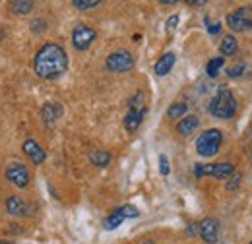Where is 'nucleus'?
<instances>
[{
    "mask_svg": "<svg viewBox=\"0 0 252 244\" xmlns=\"http://www.w3.org/2000/svg\"><path fill=\"white\" fill-rule=\"evenodd\" d=\"M196 233H198V225H194V223H190V225H189V229H187V235H189V237H194Z\"/></svg>",
    "mask_w": 252,
    "mask_h": 244,
    "instance_id": "30",
    "label": "nucleus"
},
{
    "mask_svg": "<svg viewBox=\"0 0 252 244\" xmlns=\"http://www.w3.org/2000/svg\"><path fill=\"white\" fill-rule=\"evenodd\" d=\"M223 144V132L220 128L204 130L196 140V153L202 157H214L218 155Z\"/></svg>",
    "mask_w": 252,
    "mask_h": 244,
    "instance_id": "3",
    "label": "nucleus"
},
{
    "mask_svg": "<svg viewBox=\"0 0 252 244\" xmlns=\"http://www.w3.org/2000/svg\"><path fill=\"white\" fill-rule=\"evenodd\" d=\"M22 150H24V153L28 155V159L32 161L33 165H41V163L45 161V157H47L45 152H43V148H41L35 140H26Z\"/></svg>",
    "mask_w": 252,
    "mask_h": 244,
    "instance_id": "11",
    "label": "nucleus"
},
{
    "mask_svg": "<svg viewBox=\"0 0 252 244\" xmlns=\"http://www.w3.org/2000/svg\"><path fill=\"white\" fill-rule=\"evenodd\" d=\"M63 117V105L61 103H45L41 109V119L47 124H55Z\"/></svg>",
    "mask_w": 252,
    "mask_h": 244,
    "instance_id": "12",
    "label": "nucleus"
},
{
    "mask_svg": "<svg viewBox=\"0 0 252 244\" xmlns=\"http://www.w3.org/2000/svg\"><path fill=\"white\" fill-rule=\"evenodd\" d=\"M105 66H107V70H109V72L123 74V72H128V70H132V68H134V57H132V53H130V51L121 49V51H115V53H111V55L107 57Z\"/></svg>",
    "mask_w": 252,
    "mask_h": 244,
    "instance_id": "4",
    "label": "nucleus"
},
{
    "mask_svg": "<svg viewBox=\"0 0 252 244\" xmlns=\"http://www.w3.org/2000/svg\"><path fill=\"white\" fill-rule=\"evenodd\" d=\"M187 4H190V6H204V4H208V0H187Z\"/></svg>",
    "mask_w": 252,
    "mask_h": 244,
    "instance_id": "31",
    "label": "nucleus"
},
{
    "mask_svg": "<svg viewBox=\"0 0 252 244\" xmlns=\"http://www.w3.org/2000/svg\"><path fill=\"white\" fill-rule=\"evenodd\" d=\"M68 70V55L59 43H45L33 57V72L41 80H57Z\"/></svg>",
    "mask_w": 252,
    "mask_h": 244,
    "instance_id": "1",
    "label": "nucleus"
},
{
    "mask_svg": "<svg viewBox=\"0 0 252 244\" xmlns=\"http://www.w3.org/2000/svg\"><path fill=\"white\" fill-rule=\"evenodd\" d=\"M225 64V59H221V57H216V59H212V61L208 62V66H206V72H208V76L210 78H216L218 74H220L221 66Z\"/></svg>",
    "mask_w": 252,
    "mask_h": 244,
    "instance_id": "21",
    "label": "nucleus"
},
{
    "mask_svg": "<svg viewBox=\"0 0 252 244\" xmlns=\"http://www.w3.org/2000/svg\"><path fill=\"white\" fill-rule=\"evenodd\" d=\"M235 173L233 163H212V165H194V175L200 177H214V179H229Z\"/></svg>",
    "mask_w": 252,
    "mask_h": 244,
    "instance_id": "5",
    "label": "nucleus"
},
{
    "mask_svg": "<svg viewBox=\"0 0 252 244\" xmlns=\"http://www.w3.org/2000/svg\"><path fill=\"white\" fill-rule=\"evenodd\" d=\"M175 61H177V57H175V53H165L158 62H156V66H154V72L158 74V76H167L169 72H171V68L175 66Z\"/></svg>",
    "mask_w": 252,
    "mask_h": 244,
    "instance_id": "15",
    "label": "nucleus"
},
{
    "mask_svg": "<svg viewBox=\"0 0 252 244\" xmlns=\"http://www.w3.org/2000/svg\"><path fill=\"white\" fill-rule=\"evenodd\" d=\"M165 26H167V30L173 31L175 28H177V26H179V16H177V14H173V16L167 20V24H165Z\"/></svg>",
    "mask_w": 252,
    "mask_h": 244,
    "instance_id": "28",
    "label": "nucleus"
},
{
    "mask_svg": "<svg viewBox=\"0 0 252 244\" xmlns=\"http://www.w3.org/2000/svg\"><path fill=\"white\" fill-rule=\"evenodd\" d=\"M159 173H161L163 177H167V175L171 173V167H169V159H167V155H159Z\"/></svg>",
    "mask_w": 252,
    "mask_h": 244,
    "instance_id": "25",
    "label": "nucleus"
},
{
    "mask_svg": "<svg viewBox=\"0 0 252 244\" xmlns=\"http://www.w3.org/2000/svg\"><path fill=\"white\" fill-rule=\"evenodd\" d=\"M198 126H200V119H198L196 115H187V117H183V119L179 121L177 132H179L181 136H190Z\"/></svg>",
    "mask_w": 252,
    "mask_h": 244,
    "instance_id": "14",
    "label": "nucleus"
},
{
    "mask_svg": "<svg viewBox=\"0 0 252 244\" xmlns=\"http://www.w3.org/2000/svg\"><path fill=\"white\" fill-rule=\"evenodd\" d=\"M227 26L231 28L233 31H249L252 30V18L249 14V10H235L227 16Z\"/></svg>",
    "mask_w": 252,
    "mask_h": 244,
    "instance_id": "9",
    "label": "nucleus"
},
{
    "mask_svg": "<svg viewBox=\"0 0 252 244\" xmlns=\"http://www.w3.org/2000/svg\"><path fill=\"white\" fill-rule=\"evenodd\" d=\"M198 233L202 237V241L206 244H216L218 243V237H220V223L218 219H212V217H206L198 223Z\"/></svg>",
    "mask_w": 252,
    "mask_h": 244,
    "instance_id": "8",
    "label": "nucleus"
},
{
    "mask_svg": "<svg viewBox=\"0 0 252 244\" xmlns=\"http://www.w3.org/2000/svg\"><path fill=\"white\" fill-rule=\"evenodd\" d=\"M0 244H12V243H8V241H0Z\"/></svg>",
    "mask_w": 252,
    "mask_h": 244,
    "instance_id": "33",
    "label": "nucleus"
},
{
    "mask_svg": "<svg viewBox=\"0 0 252 244\" xmlns=\"http://www.w3.org/2000/svg\"><path fill=\"white\" fill-rule=\"evenodd\" d=\"M146 117V107H130L125 117V128L128 132H136Z\"/></svg>",
    "mask_w": 252,
    "mask_h": 244,
    "instance_id": "10",
    "label": "nucleus"
},
{
    "mask_svg": "<svg viewBox=\"0 0 252 244\" xmlns=\"http://www.w3.org/2000/svg\"><path fill=\"white\" fill-rule=\"evenodd\" d=\"M245 70H247V66L241 62V64H235V66L227 68V76H229V78H239V76L245 74Z\"/></svg>",
    "mask_w": 252,
    "mask_h": 244,
    "instance_id": "24",
    "label": "nucleus"
},
{
    "mask_svg": "<svg viewBox=\"0 0 252 244\" xmlns=\"http://www.w3.org/2000/svg\"><path fill=\"white\" fill-rule=\"evenodd\" d=\"M251 244H252V241H251Z\"/></svg>",
    "mask_w": 252,
    "mask_h": 244,
    "instance_id": "35",
    "label": "nucleus"
},
{
    "mask_svg": "<svg viewBox=\"0 0 252 244\" xmlns=\"http://www.w3.org/2000/svg\"><path fill=\"white\" fill-rule=\"evenodd\" d=\"M161 4H165V6H171V4H177L179 0H159Z\"/></svg>",
    "mask_w": 252,
    "mask_h": 244,
    "instance_id": "32",
    "label": "nucleus"
},
{
    "mask_svg": "<svg viewBox=\"0 0 252 244\" xmlns=\"http://www.w3.org/2000/svg\"><path fill=\"white\" fill-rule=\"evenodd\" d=\"M6 212L14 215V217H18V215H30V208L20 196H10L6 200Z\"/></svg>",
    "mask_w": 252,
    "mask_h": 244,
    "instance_id": "13",
    "label": "nucleus"
},
{
    "mask_svg": "<svg viewBox=\"0 0 252 244\" xmlns=\"http://www.w3.org/2000/svg\"><path fill=\"white\" fill-rule=\"evenodd\" d=\"M227 181H229V183H227V190H237L239 184H241V175H239V173H233Z\"/></svg>",
    "mask_w": 252,
    "mask_h": 244,
    "instance_id": "27",
    "label": "nucleus"
},
{
    "mask_svg": "<svg viewBox=\"0 0 252 244\" xmlns=\"http://www.w3.org/2000/svg\"><path fill=\"white\" fill-rule=\"evenodd\" d=\"M220 51L223 57H233V55L239 53V43H237L235 35H229V33L223 35V39L220 43Z\"/></svg>",
    "mask_w": 252,
    "mask_h": 244,
    "instance_id": "16",
    "label": "nucleus"
},
{
    "mask_svg": "<svg viewBox=\"0 0 252 244\" xmlns=\"http://www.w3.org/2000/svg\"><path fill=\"white\" fill-rule=\"evenodd\" d=\"M6 179L14 184V186H18V188H26V186L30 184V181H32L30 171H28L22 163H12V165H8V167H6Z\"/></svg>",
    "mask_w": 252,
    "mask_h": 244,
    "instance_id": "7",
    "label": "nucleus"
},
{
    "mask_svg": "<svg viewBox=\"0 0 252 244\" xmlns=\"http://www.w3.org/2000/svg\"><path fill=\"white\" fill-rule=\"evenodd\" d=\"M210 113L216 119H233L237 113V99L225 86H220L210 101Z\"/></svg>",
    "mask_w": 252,
    "mask_h": 244,
    "instance_id": "2",
    "label": "nucleus"
},
{
    "mask_svg": "<svg viewBox=\"0 0 252 244\" xmlns=\"http://www.w3.org/2000/svg\"><path fill=\"white\" fill-rule=\"evenodd\" d=\"M206 24H208V31H210L212 35H218V33L221 31V24H214V26H212L208 18H206Z\"/></svg>",
    "mask_w": 252,
    "mask_h": 244,
    "instance_id": "29",
    "label": "nucleus"
},
{
    "mask_svg": "<svg viewBox=\"0 0 252 244\" xmlns=\"http://www.w3.org/2000/svg\"><path fill=\"white\" fill-rule=\"evenodd\" d=\"M90 161L95 167H107L111 163V153L103 152V150H95V152L90 153Z\"/></svg>",
    "mask_w": 252,
    "mask_h": 244,
    "instance_id": "19",
    "label": "nucleus"
},
{
    "mask_svg": "<svg viewBox=\"0 0 252 244\" xmlns=\"http://www.w3.org/2000/svg\"><path fill=\"white\" fill-rule=\"evenodd\" d=\"M144 244H154V243H152V241H148V243H144Z\"/></svg>",
    "mask_w": 252,
    "mask_h": 244,
    "instance_id": "34",
    "label": "nucleus"
},
{
    "mask_svg": "<svg viewBox=\"0 0 252 244\" xmlns=\"http://www.w3.org/2000/svg\"><path fill=\"white\" fill-rule=\"evenodd\" d=\"M97 39V31L86 24H80L72 30V45L76 51H88Z\"/></svg>",
    "mask_w": 252,
    "mask_h": 244,
    "instance_id": "6",
    "label": "nucleus"
},
{
    "mask_svg": "<svg viewBox=\"0 0 252 244\" xmlns=\"http://www.w3.org/2000/svg\"><path fill=\"white\" fill-rule=\"evenodd\" d=\"M47 30V22L45 20H33L32 22V33H35V35H39V33H43V31Z\"/></svg>",
    "mask_w": 252,
    "mask_h": 244,
    "instance_id": "26",
    "label": "nucleus"
},
{
    "mask_svg": "<svg viewBox=\"0 0 252 244\" xmlns=\"http://www.w3.org/2000/svg\"><path fill=\"white\" fill-rule=\"evenodd\" d=\"M117 210L121 212V215H123L125 219H136V217L140 215L138 208H134V206H130V204H126V206H123V208H117Z\"/></svg>",
    "mask_w": 252,
    "mask_h": 244,
    "instance_id": "22",
    "label": "nucleus"
},
{
    "mask_svg": "<svg viewBox=\"0 0 252 244\" xmlns=\"http://www.w3.org/2000/svg\"><path fill=\"white\" fill-rule=\"evenodd\" d=\"M35 0H10V10L16 16H26L33 10Z\"/></svg>",
    "mask_w": 252,
    "mask_h": 244,
    "instance_id": "17",
    "label": "nucleus"
},
{
    "mask_svg": "<svg viewBox=\"0 0 252 244\" xmlns=\"http://www.w3.org/2000/svg\"><path fill=\"white\" fill-rule=\"evenodd\" d=\"M123 223H125V217L121 215L119 210H115L113 214H109L103 219V229H105V231H115V229H119Z\"/></svg>",
    "mask_w": 252,
    "mask_h": 244,
    "instance_id": "18",
    "label": "nucleus"
},
{
    "mask_svg": "<svg viewBox=\"0 0 252 244\" xmlns=\"http://www.w3.org/2000/svg\"><path fill=\"white\" fill-rule=\"evenodd\" d=\"M187 111H189V105H187V103H173V105L167 109V117H169L171 121H179V119H183V117L187 115Z\"/></svg>",
    "mask_w": 252,
    "mask_h": 244,
    "instance_id": "20",
    "label": "nucleus"
},
{
    "mask_svg": "<svg viewBox=\"0 0 252 244\" xmlns=\"http://www.w3.org/2000/svg\"><path fill=\"white\" fill-rule=\"evenodd\" d=\"M101 0H72V4L78 8V10H90V8H95Z\"/></svg>",
    "mask_w": 252,
    "mask_h": 244,
    "instance_id": "23",
    "label": "nucleus"
}]
</instances>
